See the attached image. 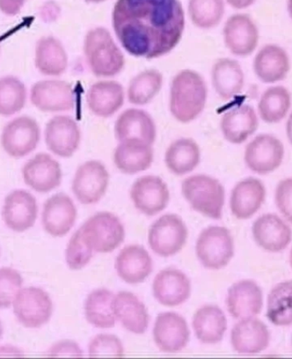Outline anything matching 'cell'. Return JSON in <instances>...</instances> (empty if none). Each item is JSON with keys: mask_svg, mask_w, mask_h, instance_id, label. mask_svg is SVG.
Segmentation results:
<instances>
[{"mask_svg": "<svg viewBox=\"0 0 292 359\" xmlns=\"http://www.w3.org/2000/svg\"><path fill=\"white\" fill-rule=\"evenodd\" d=\"M113 27L129 54L157 58L179 44L185 29V14L179 0H118Z\"/></svg>", "mask_w": 292, "mask_h": 359, "instance_id": "6da1fadb", "label": "cell"}, {"mask_svg": "<svg viewBox=\"0 0 292 359\" xmlns=\"http://www.w3.org/2000/svg\"><path fill=\"white\" fill-rule=\"evenodd\" d=\"M207 86L199 73L185 69L173 79L169 98L172 116L181 123H189L204 111L207 102Z\"/></svg>", "mask_w": 292, "mask_h": 359, "instance_id": "7a4b0ae2", "label": "cell"}, {"mask_svg": "<svg viewBox=\"0 0 292 359\" xmlns=\"http://www.w3.org/2000/svg\"><path fill=\"white\" fill-rule=\"evenodd\" d=\"M84 53L90 70L98 77L117 76L124 68V53L104 27H96L86 35Z\"/></svg>", "mask_w": 292, "mask_h": 359, "instance_id": "3957f363", "label": "cell"}, {"mask_svg": "<svg viewBox=\"0 0 292 359\" xmlns=\"http://www.w3.org/2000/svg\"><path fill=\"white\" fill-rule=\"evenodd\" d=\"M181 193L193 210L207 218L222 219L226 194L223 184L215 177L189 176L181 184Z\"/></svg>", "mask_w": 292, "mask_h": 359, "instance_id": "277c9868", "label": "cell"}, {"mask_svg": "<svg viewBox=\"0 0 292 359\" xmlns=\"http://www.w3.org/2000/svg\"><path fill=\"white\" fill-rule=\"evenodd\" d=\"M78 230L91 250L98 254L116 251L126 238L124 224L110 212H98L91 216Z\"/></svg>", "mask_w": 292, "mask_h": 359, "instance_id": "5b68a950", "label": "cell"}, {"mask_svg": "<svg viewBox=\"0 0 292 359\" xmlns=\"http://www.w3.org/2000/svg\"><path fill=\"white\" fill-rule=\"evenodd\" d=\"M235 244L227 228L211 226L204 229L197 236L195 252L205 269L219 271L228 266L234 258Z\"/></svg>", "mask_w": 292, "mask_h": 359, "instance_id": "8992f818", "label": "cell"}, {"mask_svg": "<svg viewBox=\"0 0 292 359\" xmlns=\"http://www.w3.org/2000/svg\"><path fill=\"white\" fill-rule=\"evenodd\" d=\"M11 307L20 325L29 330L46 325L54 313L53 301L48 292L37 286L23 287Z\"/></svg>", "mask_w": 292, "mask_h": 359, "instance_id": "52a82bcc", "label": "cell"}, {"mask_svg": "<svg viewBox=\"0 0 292 359\" xmlns=\"http://www.w3.org/2000/svg\"><path fill=\"white\" fill-rule=\"evenodd\" d=\"M188 228L179 215L167 214L153 222L148 231V244L154 254L160 257H173L187 243Z\"/></svg>", "mask_w": 292, "mask_h": 359, "instance_id": "ba28073f", "label": "cell"}, {"mask_svg": "<svg viewBox=\"0 0 292 359\" xmlns=\"http://www.w3.org/2000/svg\"><path fill=\"white\" fill-rule=\"evenodd\" d=\"M109 172L104 163L91 160L80 165L72 180V191L78 202L83 205L100 203L107 192Z\"/></svg>", "mask_w": 292, "mask_h": 359, "instance_id": "9c48e42d", "label": "cell"}, {"mask_svg": "<svg viewBox=\"0 0 292 359\" xmlns=\"http://www.w3.org/2000/svg\"><path fill=\"white\" fill-rule=\"evenodd\" d=\"M191 331L182 315L164 311L157 316L152 329L153 341L161 353L182 352L190 341Z\"/></svg>", "mask_w": 292, "mask_h": 359, "instance_id": "30bf717a", "label": "cell"}, {"mask_svg": "<svg viewBox=\"0 0 292 359\" xmlns=\"http://www.w3.org/2000/svg\"><path fill=\"white\" fill-rule=\"evenodd\" d=\"M130 199L140 214L152 217L159 215L168 207L171 191L161 177L145 175L132 184Z\"/></svg>", "mask_w": 292, "mask_h": 359, "instance_id": "8fae6325", "label": "cell"}, {"mask_svg": "<svg viewBox=\"0 0 292 359\" xmlns=\"http://www.w3.org/2000/svg\"><path fill=\"white\" fill-rule=\"evenodd\" d=\"M41 129L37 121L29 116H20L4 128L1 144L8 155L15 159L25 157L37 148Z\"/></svg>", "mask_w": 292, "mask_h": 359, "instance_id": "7c38bea8", "label": "cell"}, {"mask_svg": "<svg viewBox=\"0 0 292 359\" xmlns=\"http://www.w3.org/2000/svg\"><path fill=\"white\" fill-rule=\"evenodd\" d=\"M285 156L282 142L270 134H260L250 142L244 151V163L250 170L266 175L277 170Z\"/></svg>", "mask_w": 292, "mask_h": 359, "instance_id": "4fadbf2b", "label": "cell"}, {"mask_svg": "<svg viewBox=\"0 0 292 359\" xmlns=\"http://www.w3.org/2000/svg\"><path fill=\"white\" fill-rule=\"evenodd\" d=\"M37 200L25 189H15L4 201L2 219L15 233H23L34 226L38 218Z\"/></svg>", "mask_w": 292, "mask_h": 359, "instance_id": "5bb4252c", "label": "cell"}, {"mask_svg": "<svg viewBox=\"0 0 292 359\" xmlns=\"http://www.w3.org/2000/svg\"><path fill=\"white\" fill-rule=\"evenodd\" d=\"M77 215V208L71 197L65 193H57L43 205V229L53 238H64L76 224Z\"/></svg>", "mask_w": 292, "mask_h": 359, "instance_id": "9a60e30c", "label": "cell"}, {"mask_svg": "<svg viewBox=\"0 0 292 359\" xmlns=\"http://www.w3.org/2000/svg\"><path fill=\"white\" fill-rule=\"evenodd\" d=\"M192 282L184 271L177 268H165L156 275L152 283V295L166 307L182 306L192 295Z\"/></svg>", "mask_w": 292, "mask_h": 359, "instance_id": "2e32d148", "label": "cell"}, {"mask_svg": "<svg viewBox=\"0 0 292 359\" xmlns=\"http://www.w3.org/2000/svg\"><path fill=\"white\" fill-rule=\"evenodd\" d=\"M30 100L35 107L46 113L69 111L76 102L72 86L68 82L58 80L35 83L31 88Z\"/></svg>", "mask_w": 292, "mask_h": 359, "instance_id": "e0dca14e", "label": "cell"}, {"mask_svg": "<svg viewBox=\"0 0 292 359\" xmlns=\"http://www.w3.org/2000/svg\"><path fill=\"white\" fill-rule=\"evenodd\" d=\"M22 179L30 189L46 194L60 187L62 171L60 164L48 154L41 153L27 161L22 170Z\"/></svg>", "mask_w": 292, "mask_h": 359, "instance_id": "ac0fdd59", "label": "cell"}, {"mask_svg": "<svg viewBox=\"0 0 292 359\" xmlns=\"http://www.w3.org/2000/svg\"><path fill=\"white\" fill-rule=\"evenodd\" d=\"M154 263L150 252L139 244H129L121 248L114 259V270L126 283H143L152 275Z\"/></svg>", "mask_w": 292, "mask_h": 359, "instance_id": "d6986e66", "label": "cell"}, {"mask_svg": "<svg viewBox=\"0 0 292 359\" xmlns=\"http://www.w3.org/2000/svg\"><path fill=\"white\" fill-rule=\"evenodd\" d=\"M81 134L77 122L68 116H57L46 124L45 141L49 151L62 158H69L77 151Z\"/></svg>", "mask_w": 292, "mask_h": 359, "instance_id": "ffe728a7", "label": "cell"}, {"mask_svg": "<svg viewBox=\"0 0 292 359\" xmlns=\"http://www.w3.org/2000/svg\"><path fill=\"white\" fill-rule=\"evenodd\" d=\"M223 35L225 44L235 56H250L258 45V27L246 14H236L229 18L224 26Z\"/></svg>", "mask_w": 292, "mask_h": 359, "instance_id": "44dd1931", "label": "cell"}, {"mask_svg": "<svg viewBox=\"0 0 292 359\" xmlns=\"http://www.w3.org/2000/svg\"><path fill=\"white\" fill-rule=\"evenodd\" d=\"M112 307L114 318L128 332L144 334L150 325V313L145 303L135 294L120 291L114 294Z\"/></svg>", "mask_w": 292, "mask_h": 359, "instance_id": "7402d4cb", "label": "cell"}, {"mask_svg": "<svg viewBox=\"0 0 292 359\" xmlns=\"http://www.w3.org/2000/svg\"><path fill=\"white\" fill-rule=\"evenodd\" d=\"M226 306L228 313L238 320L255 317L263 309V291L252 280H240L229 287Z\"/></svg>", "mask_w": 292, "mask_h": 359, "instance_id": "603a6c76", "label": "cell"}, {"mask_svg": "<svg viewBox=\"0 0 292 359\" xmlns=\"http://www.w3.org/2000/svg\"><path fill=\"white\" fill-rule=\"evenodd\" d=\"M230 341L237 353L255 355L270 346V333L265 323L255 317L244 318L232 329Z\"/></svg>", "mask_w": 292, "mask_h": 359, "instance_id": "cb8c5ba5", "label": "cell"}, {"mask_svg": "<svg viewBox=\"0 0 292 359\" xmlns=\"http://www.w3.org/2000/svg\"><path fill=\"white\" fill-rule=\"evenodd\" d=\"M252 235L256 244L270 252L285 250L292 240L291 227L278 215L274 214L259 217L252 226Z\"/></svg>", "mask_w": 292, "mask_h": 359, "instance_id": "d4e9b609", "label": "cell"}, {"mask_svg": "<svg viewBox=\"0 0 292 359\" xmlns=\"http://www.w3.org/2000/svg\"><path fill=\"white\" fill-rule=\"evenodd\" d=\"M114 164L127 175H138L148 170L154 161L152 144L140 140L120 141L114 149Z\"/></svg>", "mask_w": 292, "mask_h": 359, "instance_id": "484cf974", "label": "cell"}, {"mask_svg": "<svg viewBox=\"0 0 292 359\" xmlns=\"http://www.w3.org/2000/svg\"><path fill=\"white\" fill-rule=\"evenodd\" d=\"M266 194L263 183L255 177H247L240 181L231 192L232 215L240 220L251 218L265 202Z\"/></svg>", "mask_w": 292, "mask_h": 359, "instance_id": "4316f807", "label": "cell"}, {"mask_svg": "<svg viewBox=\"0 0 292 359\" xmlns=\"http://www.w3.org/2000/svg\"><path fill=\"white\" fill-rule=\"evenodd\" d=\"M192 327L197 341L204 345H216L227 330L224 311L215 305H204L193 314Z\"/></svg>", "mask_w": 292, "mask_h": 359, "instance_id": "83f0119b", "label": "cell"}, {"mask_svg": "<svg viewBox=\"0 0 292 359\" xmlns=\"http://www.w3.org/2000/svg\"><path fill=\"white\" fill-rule=\"evenodd\" d=\"M114 135L119 142L140 140L153 145L157 137L155 122L144 110L128 109L117 118L114 124Z\"/></svg>", "mask_w": 292, "mask_h": 359, "instance_id": "f1b7e54d", "label": "cell"}, {"mask_svg": "<svg viewBox=\"0 0 292 359\" xmlns=\"http://www.w3.org/2000/svg\"><path fill=\"white\" fill-rule=\"evenodd\" d=\"M253 67L255 76L260 81L273 84L287 77L291 69L290 58L282 47L267 45L256 54Z\"/></svg>", "mask_w": 292, "mask_h": 359, "instance_id": "f546056e", "label": "cell"}, {"mask_svg": "<svg viewBox=\"0 0 292 359\" xmlns=\"http://www.w3.org/2000/svg\"><path fill=\"white\" fill-rule=\"evenodd\" d=\"M124 100V88L114 81L96 82L91 86L86 96L90 111L101 118L114 116L122 107Z\"/></svg>", "mask_w": 292, "mask_h": 359, "instance_id": "4dcf8cb0", "label": "cell"}, {"mask_svg": "<svg viewBox=\"0 0 292 359\" xmlns=\"http://www.w3.org/2000/svg\"><path fill=\"white\" fill-rule=\"evenodd\" d=\"M258 128V116L250 105L232 109L220 120V130L225 140L234 144L244 143Z\"/></svg>", "mask_w": 292, "mask_h": 359, "instance_id": "1f68e13d", "label": "cell"}, {"mask_svg": "<svg viewBox=\"0 0 292 359\" xmlns=\"http://www.w3.org/2000/svg\"><path fill=\"white\" fill-rule=\"evenodd\" d=\"M201 149L195 140L182 137L166 149L164 163L169 172L177 176L187 175L199 167Z\"/></svg>", "mask_w": 292, "mask_h": 359, "instance_id": "d6a6232c", "label": "cell"}, {"mask_svg": "<svg viewBox=\"0 0 292 359\" xmlns=\"http://www.w3.org/2000/svg\"><path fill=\"white\" fill-rule=\"evenodd\" d=\"M212 84L218 96L229 100L242 92L244 74L242 67L234 59L220 58L213 66Z\"/></svg>", "mask_w": 292, "mask_h": 359, "instance_id": "836d02e7", "label": "cell"}, {"mask_svg": "<svg viewBox=\"0 0 292 359\" xmlns=\"http://www.w3.org/2000/svg\"><path fill=\"white\" fill-rule=\"evenodd\" d=\"M35 66L42 74L59 76L68 68V56L62 43L53 36L39 39L35 47Z\"/></svg>", "mask_w": 292, "mask_h": 359, "instance_id": "e575fe53", "label": "cell"}, {"mask_svg": "<svg viewBox=\"0 0 292 359\" xmlns=\"http://www.w3.org/2000/svg\"><path fill=\"white\" fill-rule=\"evenodd\" d=\"M114 295L106 287L90 292L84 302L85 318L90 325L100 330L114 328L117 323L112 307Z\"/></svg>", "mask_w": 292, "mask_h": 359, "instance_id": "d590c367", "label": "cell"}, {"mask_svg": "<svg viewBox=\"0 0 292 359\" xmlns=\"http://www.w3.org/2000/svg\"><path fill=\"white\" fill-rule=\"evenodd\" d=\"M291 105V93L281 86L267 88L260 98L258 112L260 119L276 124L285 119Z\"/></svg>", "mask_w": 292, "mask_h": 359, "instance_id": "8d00e7d4", "label": "cell"}, {"mask_svg": "<svg viewBox=\"0 0 292 359\" xmlns=\"http://www.w3.org/2000/svg\"><path fill=\"white\" fill-rule=\"evenodd\" d=\"M267 317L275 326L292 325V281H284L271 290L267 297Z\"/></svg>", "mask_w": 292, "mask_h": 359, "instance_id": "74e56055", "label": "cell"}, {"mask_svg": "<svg viewBox=\"0 0 292 359\" xmlns=\"http://www.w3.org/2000/svg\"><path fill=\"white\" fill-rule=\"evenodd\" d=\"M164 77L159 71L149 69L137 74L130 81L128 101L133 105H145L154 100L163 86Z\"/></svg>", "mask_w": 292, "mask_h": 359, "instance_id": "f35d334b", "label": "cell"}, {"mask_svg": "<svg viewBox=\"0 0 292 359\" xmlns=\"http://www.w3.org/2000/svg\"><path fill=\"white\" fill-rule=\"evenodd\" d=\"M27 100L25 85L18 78H0V116H11L21 111Z\"/></svg>", "mask_w": 292, "mask_h": 359, "instance_id": "ab89813d", "label": "cell"}, {"mask_svg": "<svg viewBox=\"0 0 292 359\" xmlns=\"http://www.w3.org/2000/svg\"><path fill=\"white\" fill-rule=\"evenodd\" d=\"M225 13L223 0H190L189 14L200 29H210L219 25Z\"/></svg>", "mask_w": 292, "mask_h": 359, "instance_id": "60d3db41", "label": "cell"}, {"mask_svg": "<svg viewBox=\"0 0 292 359\" xmlns=\"http://www.w3.org/2000/svg\"><path fill=\"white\" fill-rule=\"evenodd\" d=\"M95 252L82 239L80 231L77 230L67 243L65 259L71 271H81L88 266Z\"/></svg>", "mask_w": 292, "mask_h": 359, "instance_id": "b9f144b4", "label": "cell"}, {"mask_svg": "<svg viewBox=\"0 0 292 359\" xmlns=\"http://www.w3.org/2000/svg\"><path fill=\"white\" fill-rule=\"evenodd\" d=\"M25 279L18 270L9 266L0 268V309L13 306L19 292L23 287Z\"/></svg>", "mask_w": 292, "mask_h": 359, "instance_id": "7bdbcfd3", "label": "cell"}, {"mask_svg": "<svg viewBox=\"0 0 292 359\" xmlns=\"http://www.w3.org/2000/svg\"><path fill=\"white\" fill-rule=\"evenodd\" d=\"M88 353L92 358H118L124 356L125 348L124 343L117 335L100 334L90 341Z\"/></svg>", "mask_w": 292, "mask_h": 359, "instance_id": "ee69618b", "label": "cell"}, {"mask_svg": "<svg viewBox=\"0 0 292 359\" xmlns=\"http://www.w3.org/2000/svg\"><path fill=\"white\" fill-rule=\"evenodd\" d=\"M278 210L292 224V177L280 181L275 191Z\"/></svg>", "mask_w": 292, "mask_h": 359, "instance_id": "f6af8a7d", "label": "cell"}, {"mask_svg": "<svg viewBox=\"0 0 292 359\" xmlns=\"http://www.w3.org/2000/svg\"><path fill=\"white\" fill-rule=\"evenodd\" d=\"M47 357L81 358L84 356L81 346L72 340H62L54 343L47 351Z\"/></svg>", "mask_w": 292, "mask_h": 359, "instance_id": "bcb514c9", "label": "cell"}, {"mask_svg": "<svg viewBox=\"0 0 292 359\" xmlns=\"http://www.w3.org/2000/svg\"><path fill=\"white\" fill-rule=\"evenodd\" d=\"M27 0H0V11L9 17L18 15Z\"/></svg>", "mask_w": 292, "mask_h": 359, "instance_id": "7dc6e473", "label": "cell"}, {"mask_svg": "<svg viewBox=\"0 0 292 359\" xmlns=\"http://www.w3.org/2000/svg\"><path fill=\"white\" fill-rule=\"evenodd\" d=\"M25 357V353L19 347L13 345L0 346V358H19Z\"/></svg>", "mask_w": 292, "mask_h": 359, "instance_id": "c3c4849f", "label": "cell"}, {"mask_svg": "<svg viewBox=\"0 0 292 359\" xmlns=\"http://www.w3.org/2000/svg\"><path fill=\"white\" fill-rule=\"evenodd\" d=\"M229 5L235 9L242 10L251 6L255 0H227Z\"/></svg>", "mask_w": 292, "mask_h": 359, "instance_id": "681fc988", "label": "cell"}, {"mask_svg": "<svg viewBox=\"0 0 292 359\" xmlns=\"http://www.w3.org/2000/svg\"><path fill=\"white\" fill-rule=\"evenodd\" d=\"M286 134L288 140H289L291 144L292 145V113L288 118L286 123Z\"/></svg>", "mask_w": 292, "mask_h": 359, "instance_id": "f907efd6", "label": "cell"}, {"mask_svg": "<svg viewBox=\"0 0 292 359\" xmlns=\"http://www.w3.org/2000/svg\"><path fill=\"white\" fill-rule=\"evenodd\" d=\"M287 10H288V13H289V15H290L291 18L292 19V0H288Z\"/></svg>", "mask_w": 292, "mask_h": 359, "instance_id": "816d5d0a", "label": "cell"}, {"mask_svg": "<svg viewBox=\"0 0 292 359\" xmlns=\"http://www.w3.org/2000/svg\"><path fill=\"white\" fill-rule=\"evenodd\" d=\"M4 335V325L2 323V321L0 320V341H1V339L3 338Z\"/></svg>", "mask_w": 292, "mask_h": 359, "instance_id": "f5cc1de1", "label": "cell"}, {"mask_svg": "<svg viewBox=\"0 0 292 359\" xmlns=\"http://www.w3.org/2000/svg\"><path fill=\"white\" fill-rule=\"evenodd\" d=\"M86 1L90 3H100L105 1V0H86Z\"/></svg>", "mask_w": 292, "mask_h": 359, "instance_id": "db71d44e", "label": "cell"}, {"mask_svg": "<svg viewBox=\"0 0 292 359\" xmlns=\"http://www.w3.org/2000/svg\"><path fill=\"white\" fill-rule=\"evenodd\" d=\"M290 265H291V269H292V248H291V252H290Z\"/></svg>", "mask_w": 292, "mask_h": 359, "instance_id": "11a10c76", "label": "cell"}, {"mask_svg": "<svg viewBox=\"0 0 292 359\" xmlns=\"http://www.w3.org/2000/svg\"><path fill=\"white\" fill-rule=\"evenodd\" d=\"M291 344H292V340H291Z\"/></svg>", "mask_w": 292, "mask_h": 359, "instance_id": "9f6ffc18", "label": "cell"}]
</instances>
